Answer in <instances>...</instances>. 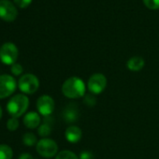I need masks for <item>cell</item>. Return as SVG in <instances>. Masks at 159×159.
Returning <instances> with one entry per match:
<instances>
[{
  "label": "cell",
  "mask_w": 159,
  "mask_h": 159,
  "mask_svg": "<svg viewBox=\"0 0 159 159\" xmlns=\"http://www.w3.org/2000/svg\"><path fill=\"white\" fill-rule=\"evenodd\" d=\"M86 86L84 82L81 78L73 76L68 78L64 82L62 85V93L63 95L71 99L81 98L85 96Z\"/></svg>",
  "instance_id": "obj_1"
},
{
  "label": "cell",
  "mask_w": 159,
  "mask_h": 159,
  "mask_svg": "<svg viewBox=\"0 0 159 159\" xmlns=\"http://www.w3.org/2000/svg\"><path fill=\"white\" fill-rule=\"evenodd\" d=\"M29 99L25 95L18 94L12 97L7 104V111L11 117L19 118L27 111Z\"/></svg>",
  "instance_id": "obj_2"
},
{
  "label": "cell",
  "mask_w": 159,
  "mask_h": 159,
  "mask_svg": "<svg viewBox=\"0 0 159 159\" xmlns=\"http://www.w3.org/2000/svg\"><path fill=\"white\" fill-rule=\"evenodd\" d=\"M18 86L19 89L26 95H33L35 94L39 87V81L36 75L27 73L19 79L18 82Z\"/></svg>",
  "instance_id": "obj_3"
},
{
  "label": "cell",
  "mask_w": 159,
  "mask_h": 159,
  "mask_svg": "<svg viewBox=\"0 0 159 159\" xmlns=\"http://www.w3.org/2000/svg\"><path fill=\"white\" fill-rule=\"evenodd\" d=\"M36 149L38 153L44 158H52L56 156L58 153L57 143L53 139L48 138H43L39 140L36 145Z\"/></svg>",
  "instance_id": "obj_4"
},
{
  "label": "cell",
  "mask_w": 159,
  "mask_h": 159,
  "mask_svg": "<svg viewBox=\"0 0 159 159\" xmlns=\"http://www.w3.org/2000/svg\"><path fill=\"white\" fill-rule=\"evenodd\" d=\"M19 55L18 48L11 42L4 43L0 48V60L5 65L12 66L17 61Z\"/></svg>",
  "instance_id": "obj_5"
},
{
  "label": "cell",
  "mask_w": 159,
  "mask_h": 159,
  "mask_svg": "<svg viewBox=\"0 0 159 159\" xmlns=\"http://www.w3.org/2000/svg\"><path fill=\"white\" fill-rule=\"evenodd\" d=\"M107 87V78L102 73L93 74L87 83V88L93 95L101 94Z\"/></svg>",
  "instance_id": "obj_6"
},
{
  "label": "cell",
  "mask_w": 159,
  "mask_h": 159,
  "mask_svg": "<svg viewBox=\"0 0 159 159\" xmlns=\"http://www.w3.org/2000/svg\"><path fill=\"white\" fill-rule=\"evenodd\" d=\"M17 88L15 79L8 74L0 75V99L11 96Z\"/></svg>",
  "instance_id": "obj_7"
},
{
  "label": "cell",
  "mask_w": 159,
  "mask_h": 159,
  "mask_svg": "<svg viewBox=\"0 0 159 159\" xmlns=\"http://www.w3.org/2000/svg\"><path fill=\"white\" fill-rule=\"evenodd\" d=\"M18 15V11L10 0H0V18L6 22H13Z\"/></svg>",
  "instance_id": "obj_8"
},
{
  "label": "cell",
  "mask_w": 159,
  "mask_h": 159,
  "mask_svg": "<svg viewBox=\"0 0 159 159\" xmlns=\"http://www.w3.org/2000/svg\"><path fill=\"white\" fill-rule=\"evenodd\" d=\"M37 109L39 111V113H40L42 116H51V114L54 111L53 98L48 95L41 96L37 101Z\"/></svg>",
  "instance_id": "obj_9"
},
{
  "label": "cell",
  "mask_w": 159,
  "mask_h": 159,
  "mask_svg": "<svg viewBox=\"0 0 159 159\" xmlns=\"http://www.w3.org/2000/svg\"><path fill=\"white\" fill-rule=\"evenodd\" d=\"M80 111L77 105L71 103L66 106L63 111V119L67 124H74L79 120Z\"/></svg>",
  "instance_id": "obj_10"
},
{
  "label": "cell",
  "mask_w": 159,
  "mask_h": 159,
  "mask_svg": "<svg viewBox=\"0 0 159 159\" xmlns=\"http://www.w3.org/2000/svg\"><path fill=\"white\" fill-rule=\"evenodd\" d=\"M65 137L68 142L74 144V143H77L81 140V139L83 137V131L79 126L71 125L66 129Z\"/></svg>",
  "instance_id": "obj_11"
},
{
  "label": "cell",
  "mask_w": 159,
  "mask_h": 159,
  "mask_svg": "<svg viewBox=\"0 0 159 159\" xmlns=\"http://www.w3.org/2000/svg\"><path fill=\"white\" fill-rule=\"evenodd\" d=\"M40 115L38 112L30 111L24 117V125L29 129H35L40 125Z\"/></svg>",
  "instance_id": "obj_12"
},
{
  "label": "cell",
  "mask_w": 159,
  "mask_h": 159,
  "mask_svg": "<svg viewBox=\"0 0 159 159\" xmlns=\"http://www.w3.org/2000/svg\"><path fill=\"white\" fill-rule=\"evenodd\" d=\"M144 66H145V61L140 56H133L126 63L127 68L130 71H134V72L141 70L144 67Z\"/></svg>",
  "instance_id": "obj_13"
},
{
  "label": "cell",
  "mask_w": 159,
  "mask_h": 159,
  "mask_svg": "<svg viewBox=\"0 0 159 159\" xmlns=\"http://www.w3.org/2000/svg\"><path fill=\"white\" fill-rule=\"evenodd\" d=\"M52 118H51V116L45 117L43 124L39 126L38 129L39 135L42 138L48 137L52 133Z\"/></svg>",
  "instance_id": "obj_14"
},
{
  "label": "cell",
  "mask_w": 159,
  "mask_h": 159,
  "mask_svg": "<svg viewBox=\"0 0 159 159\" xmlns=\"http://www.w3.org/2000/svg\"><path fill=\"white\" fill-rule=\"evenodd\" d=\"M12 149L7 144H0V159H12Z\"/></svg>",
  "instance_id": "obj_15"
},
{
  "label": "cell",
  "mask_w": 159,
  "mask_h": 159,
  "mask_svg": "<svg viewBox=\"0 0 159 159\" xmlns=\"http://www.w3.org/2000/svg\"><path fill=\"white\" fill-rule=\"evenodd\" d=\"M23 142L25 145L26 146H34V145H37L38 143V139H37V137L35 136V134L33 133H25L23 137Z\"/></svg>",
  "instance_id": "obj_16"
},
{
  "label": "cell",
  "mask_w": 159,
  "mask_h": 159,
  "mask_svg": "<svg viewBox=\"0 0 159 159\" xmlns=\"http://www.w3.org/2000/svg\"><path fill=\"white\" fill-rule=\"evenodd\" d=\"M55 159H80V158L73 152L68 151V150H64L57 153V155L55 156Z\"/></svg>",
  "instance_id": "obj_17"
},
{
  "label": "cell",
  "mask_w": 159,
  "mask_h": 159,
  "mask_svg": "<svg viewBox=\"0 0 159 159\" xmlns=\"http://www.w3.org/2000/svg\"><path fill=\"white\" fill-rule=\"evenodd\" d=\"M19 120L18 118H14V117H11L8 120V123H7V128L10 130V131H15L17 130V128L19 127Z\"/></svg>",
  "instance_id": "obj_18"
},
{
  "label": "cell",
  "mask_w": 159,
  "mask_h": 159,
  "mask_svg": "<svg viewBox=\"0 0 159 159\" xmlns=\"http://www.w3.org/2000/svg\"><path fill=\"white\" fill-rule=\"evenodd\" d=\"M84 102L88 107H94L97 104V99H96V97L93 94L92 95L91 94H88V95H85L84 96Z\"/></svg>",
  "instance_id": "obj_19"
},
{
  "label": "cell",
  "mask_w": 159,
  "mask_h": 159,
  "mask_svg": "<svg viewBox=\"0 0 159 159\" xmlns=\"http://www.w3.org/2000/svg\"><path fill=\"white\" fill-rule=\"evenodd\" d=\"M144 5L150 10L159 9V0H142Z\"/></svg>",
  "instance_id": "obj_20"
},
{
  "label": "cell",
  "mask_w": 159,
  "mask_h": 159,
  "mask_svg": "<svg viewBox=\"0 0 159 159\" xmlns=\"http://www.w3.org/2000/svg\"><path fill=\"white\" fill-rule=\"evenodd\" d=\"M11 73H12L13 75H15V76H19V75H21V74L23 73L24 68H23L22 65L15 63V64H13V65L11 66Z\"/></svg>",
  "instance_id": "obj_21"
},
{
  "label": "cell",
  "mask_w": 159,
  "mask_h": 159,
  "mask_svg": "<svg viewBox=\"0 0 159 159\" xmlns=\"http://www.w3.org/2000/svg\"><path fill=\"white\" fill-rule=\"evenodd\" d=\"M80 159H95V155L91 151H84L80 153Z\"/></svg>",
  "instance_id": "obj_22"
},
{
  "label": "cell",
  "mask_w": 159,
  "mask_h": 159,
  "mask_svg": "<svg viewBox=\"0 0 159 159\" xmlns=\"http://www.w3.org/2000/svg\"><path fill=\"white\" fill-rule=\"evenodd\" d=\"M14 2L18 7L25 9V8H27L31 4L32 0H14Z\"/></svg>",
  "instance_id": "obj_23"
},
{
  "label": "cell",
  "mask_w": 159,
  "mask_h": 159,
  "mask_svg": "<svg viewBox=\"0 0 159 159\" xmlns=\"http://www.w3.org/2000/svg\"><path fill=\"white\" fill-rule=\"evenodd\" d=\"M18 159H34V157L30 154V153H27V152H25V153H22Z\"/></svg>",
  "instance_id": "obj_24"
},
{
  "label": "cell",
  "mask_w": 159,
  "mask_h": 159,
  "mask_svg": "<svg viewBox=\"0 0 159 159\" xmlns=\"http://www.w3.org/2000/svg\"><path fill=\"white\" fill-rule=\"evenodd\" d=\"M2 115H3V111H2L1 106H0V120H1V118H2Z\"/></svg>",
  "instance_id": "obj_25"
}]
</instances>
